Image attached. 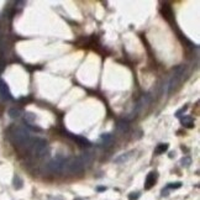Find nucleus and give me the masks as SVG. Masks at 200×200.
<instances>
[{"instance_id": "f257e3e1", "label": "nucleus", "mask_w": 200, "mask_h": 200, "mask_svg": "<svg viewBox=\"0 0 200 200\" xmlns=\"http://www.w3.org/2000/svg\"><path fill=\"white\" fill-rule=\"evenodd\" d=\"M11 140L15 145H18V146H27L30 145V142H31V135H30V131L25 127H15L11 132Z\"/></svg>"}, {"instance_id": "f03ea898", "label": "nucleus", "mask_w": 200, "mask_h": 200, "mask_svg": "<svg viewBox=\"0 0 200 200\" xmlns=\"http://www.w3.org/2000/svg\"><path fill=\"white\" fill-rule=\"evenodd\" d=\"M28 148L31 151L32 155L37 157H44L48 152V142L44 140V138H34L31 140L28 145Z\"/></svg>"}, {"instance_id": "7ed1b4c3", "label": "nucleus", "mask_w": 200, "mask_h": 200, "mask_svg": "<svg viewBox=\"0 0 200 200\" xmlns=\"http://www.w3.org/2000/svg\"><path fill=\"white\" fill-rule=\"evenodd\" d=\"M184 72H185V66H183V64H180V66H178V67H175L173 69L171 79H169L168 83L166 84V89H164L166 93L173 90V88H175L178 85V83L182 80V77L184 75Z\"/></svg>"}, {"instance_id": "20e7f679", "label": "nucleus", "mask_w": 200, "mask_h": 200, "mask_svg": "<svg viewBox=\"0 0 200 200\" xmlns=\"http://www.w3.org/2000/svg\"><path fill=\"white\" fill-rule=\"evenodd\" d=\"M84 168H85V166H84L80 157H73V158L67 159L63 172H67V173H70V174H77V173L83 172Z\"/></svg>"}, {"instance_id": "39448f33", "label": "nucleus", "mask_w": 200, "mask_h": 200, "mask_svg": "<svg viewBox=\"0 0 200 200\" xmlns=\"http://www.w3.org/2000/svg\"><path fill=\"white\" fill-rule=\"evenodd\" d=\"M66 162H67V159L63 156L59 155L46 164V169H47L50 173H62L64 171Z\"/></svg>"}, {"instance_id": "423d86ee", "label": "nucleus", "mask_w": 200, "mask_h": 200, "mask_svg": "<svg viewBox=\"0 0 200 200\" xmlns=\"http://www.w3.org/2000/svg\"><path fill=\"white\" fill-rule=\"evenodd\" d=\"M0 99H2V100H10L11 99V94H10L9 87L2 79H0Z\"/></svg>"}, {"instance_id": "0eeeda50", "label": "nucleus", "mask_w": 200, "mask_h": 200, "mask_svg": "<svg viewBox=\"0 0 200 200\" xmlns=\"http://www.w3.org/2000/svg\"><path fill=\"white\" fill-rule=\"evenodd\" d=\"M157 180V172H149L145 180V189H151Z\"/></svg>"}, {"instance_id": "6e6552de", "label": "nucleus", "mask_w": 200, "mask_h": 200, "mask_svg": "<svg viewBox=\"0 0 200 200\" xmlns=\"http://www.w3.org/2000/svg\"><path fill=\"white\" fill-rule=\"evenodd\" d=\"M129 122H127V120H121V121H119L117 122V125H116V130H117V132L119 133H121V135H124L125 132H127L129 131Z\"/></svg>"}, {"instance_id": "1a4fd4ad", "label": "nucleus", "mask_w": 200, "mask_h": 200, "mask_svg": "<svg viewBox=\"0 0 200 200\" xmlns=\"http://www.w3.org/2000/svg\"><path fill=\"white\" fill-rule=\"evenodd\" d=\"M68 136L72 138V140H74V141H77L80 146H85V147H89L90 146V141H88L85 137H83V136H74V135H72V133H68Z\"/></svg>"}, {"instance_id": "9d476101", "label": "nucleus", "mask_w": 200, "mask_h": 200, "mask_svg": "<svg viewBox=\"0 0 200 200\" xmlns=\"http://www.w3.org/2000/svg\"><path fill=\"white\" fill-rule=\"evenodd\" d=\"M132 153H133V151H130V152H126V153H122V155H120L119 157H116V158L114 159V162H115L116 164L125 163V162H127V161L130 159V157L132 156Z\"/></svg>"}, {"instance_id": "9b49d317", "label": "nucleus", "mask_w": 200, "mask_h": 200, "mask_svg": "<svg viewBox=\"0 0 200 200\" xmlns=\"http://www.w3.org/2000/svg\"><path fill=\"white\" fill-rule=\"evenodd\" d=\"M179 119H180V122L183 124V126H185V127H188V129L194 127V117H193V116L187 115V116L179 117Z\"/></svg>"}, {"instance_id": "f8f14e48", "label": "nucleus", "mask_w": 200, "mask_h": 200, "mask_svg": "<svg viewBox=\"0 0 200 200\" xmlns=\"http://www.w3.org/2000/svg\"><path fill=\"white\" fill-rule=\"evenodd\" d=\"M79 157L82 158V161H83L84 166L90 164V163H91V161H93V156H91V153H90V152H87V151H85V152H82Z\"/></svg>"}, {"instance_id": "ddd939ff", "label": "nucleus", "mask_w": 200, "mask_h": 200, "mask_svg": "<svg viewBox=\"0 0 200 200\" xmlns=\"http://www.w3.org/2000/svg\"><path fill=\"white\" fill-rule=\"evenodd\" d=\"M113 141V136L110 133H103L100 136V142L104 145V146H109Z\"/></svg>"}, {"instance_id": "4468645a", "label": "nucleus", "mask_w": 200, "mask_h": 200, "mask_svg": "<svg viewBox=\"0 0 200 200\" xmlns=\"http://www.w3.org/2000/svg\"><path fill=\"white\" fill-rule=\"evenodd\" d=\"M21 115H22V113L20 109H18V107H12V109L9 110V116L11 119H19Z\"/></svg>"}, {"instance_id": "2eb2a0df", "label": "nucleus", "mask_w": 200, "mask_h": 200, "mask_svg": "<svg viewBox=\"0 0 200 200\" xmlns=\"http://www.w3.org/2000/svg\"><path fill=\"white\" fill-rule=\"evenodd\" d=\"M168 147H169L168 143H159V145H157V147L155 148V153H156V155H162V153H164V152L168 149Z\"/></svg>"}, {"instance_id": "dca6fc26", "label": "nucleus", "mask_w": 200, "mask_h": 200, "mask_svg": "<svg viewBox=\"0 0 200 200\" xmlns=\"http://www.w3.org/2000/svg\"><path fill=\"white\" fill-rule=\"evenodd\" d=\"M14 188L15 189H21L22 188V184H24V182H22V179L19 177V175H15L14 177Z\"/></svg>"}, {"instance_id": "f3484780", "label": "nucleus", "mask_w": 200, "mask_h": 200, "mask_svg": "<svg viewBox=\"0 0 200 200\" xmlns=\"http://www.w3.org/2000/svg\"><path fill=\"white\" fill-rule=\"evenodd\" d=\"M25 120L28 122V124H32V122L36 120V115L34 113H26L25 114Z\"/></svg>"}, {"instance_id": "a211bd4d", "label": "nucleus", "mask_w": 200, "mask_h": 200, "mask_svg": "<svg viewBox=\"0 0 200 200\" xmlns=\"http://www.w3.org/2000/svg\"><path fill=\"white\" fill-rule=\"evenodd\" d=\"M190 164H192V158L188 157V156L183 157V158L180 159V166H182V167H189Z\"/></svg>"}, {"instance_id": "6ab92c4d", "label": "nucleus", "mask_w": 200, "mask_h": 200, "mask_svg": "<svg viewBox=\"0 0 200 200\" xmlns=\"http://www.w3.org/2000/svg\"><path fill=\"white\" fill-rule=\"evenodd\" d=\"M180 187H182V183H180V182H177V183H169L168 185H167L168 189H179Z\"/></svg>"}, {"instance_id": "aec40b11", "label": "nucleus", "mask_w": 200, "mask_h": 200, "mask_svg": "<svg viewBox=\"0 0 200 200\" xmlns=\"http://www.w3.org/2000/svg\"><path fill=\"white\" fill-rule=\"evenodd\" d=\"M188 107H189L188 105H185V106H183V107H182V109H179V110H178V111L175 113V116H177V117H180V116H182V114H184V113H185V111L188 110Z\"/></svg>"}, {"instance_id": "412c9836", "label": "nucleus", "mask_w": 200, "mask_h": 200, "mask_svg": "<svg viewBox=\"0 0 200 200\" xmlns=\"http://www.w3.org/2000/svg\"><path fill=\"white\" fill-rule=\"evenodd\" d=\"M140 198V193H131L129 195V200H137Z\"/></svg>"}, {"instance_id": "4be33fe9", "label": "nucleus", "mask_w": 200, "mask_h": 200, "mask_svg": "<svg viewBox=\"0 0 200 200\" xmlns=\"http://www.w3.org/2000/svg\"><path fill=\"white\" fill-rule=\"evenodd\" d=\"M97 190L98 192H104V190H106V187H98Z\"/></svg>"}, {"instance_id": "5701e85b", "label": "nucleus", "mask_w": 200, "mask_h": 200, "mask_svg": "<svg viewBox=\"0 0 200 200\" xmlns=\"http://www.w3.org/2000/svg\"><path fill=\"white\" fill-rule=\"evenodd\" d=\"M174 155H175L174 152H171V153H169V157H171V158H173V157H174Z\"/></svg>"}, {"instance_id": "b1692460", "label": "nucleus", "mask_w": 200, "mask_h": 200, "mask_svg": "<svg viewBox=\"0 0 200 200\" xmlns=\"http://www.w3.org/2000/svg\"><path fill=\"white\" fill-rule=\"evenodd\" d=\"M75 200H83V199H80V198H77V199H75Z\"/></svg>"}]
</instances>
